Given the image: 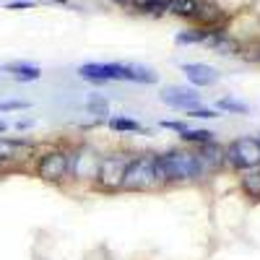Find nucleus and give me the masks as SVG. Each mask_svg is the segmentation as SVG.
I'll return each instance as SVG.
<instances>
[{
  "mask_svg": "<svg viewBox=\"0 0 260 260\" xmlns=\"http://www.w3.org/2000/svg\"><path fill=\"white\" fill-rule=\"evenodd\" d=\"M161 164L167 172V182L169 185H182V182H198L211 177L213 172L208 169V164L203 161V156L198 154V148H172L161 154Z\"/></svg>",
  "mask_w": 260,
  "mask_h": 260,
  "instance_id": "obj_1",
  "label": "nucleus"
},
{
  "mask_svg": "<svg viewBox=\"0 0 260 260\" xmlns=\"http://www.w3.org/2000/svg\"><path fill=\"white\" fill-rule=\"evenodd\" d=\"M34 175L50 185L68 182L71 180V151L62 146H52L47 151H42L34 164Z\"/></svg>",
  "mask_w": 260,
  "mask_h": 260,
  "instance_id": "obj_2",
  "label": "nucleus"
},
{
  "mask_svg": "<svg viewBox=\"0 0 260 260\" xmlns=\"http://www.w3.org/2000/svg\"><path fill=\"white\" fill-rule=\"evenodd\" d=\"M156 154H136L130 156V164L125 169L122 190L125 192H148L156 190Z\"/></svg>",
  "mask_w": 260,
  "mask_h": 260,
  "instance_id": "obj_3",
  "label": "nucleus"
},
{
  "mask_svg": "<svg viewBox=\"0 0 260 260\" xmlns=\"http://www.w3.org/2000/svg\"><path fill=\"white\" fill-rule=\"evenodd\" d=\"M224 167L234 172H245L260 167V138L257 136H240L224 146Z\"/></svg>",
  "mask_w": 260,
  "mask_h": 260,
  "instance_id": "obj_4",
  "label": "nucleus"
},
{
  "mask_svg": "<svg viewBox=\"0 0 260 260\" xmlns=\"http://www.w3.org/2000/svg\"><path fill=\"white\" fill-rule=\"evenodd\" d=\"M127 164H130V154H125V151H110V154H102L99 175H96L94 187L99 192H120Z\"/></svg>",
  "mask_w": 260,
  "mask_h": 260,
  "instance_id": "obj_5",
  "label": "nucleus"
},
{
  "mask_svg": "<svg viewBox=\"0 0 260 260\" xmlns=\"http://www.w3.org/2000/svg\"><path fill=\"white\" fill-rule=\"evenodd\" d=\"M71 151V180L76 182H96L102 154L89 146H76Z\"/></svg>",
  "mask_w": 260,
  "mask_h": 260,
  "instance_id": "obj_6",
  "label": "nucleus"
},
{
  "mask_svg": "<svg viewBox=\"0 0 260 260\" xmlns=\"http://www.w3.org/2000/svg\"><path fill=\"white\" fill-rule=\"evenodd\" d=\"M159 99L172 110H185V112L203 104V94L192 86H167V89H161Z\"/></svg>",
  "mask_w": 260,
  "mask_h": 260,
  "instance_id": "obj_7",
  "label": "nucleus"
},
{
  "mask_svg": "<svg viewBox=\"0 0 260 260\" xmlns=\"http://www.w3.org/2000/svg\"><path fill=\"white\" fill-rule=\"evenodd\" d=\"M182 73H185V78L190 81V86L192 89H208V86H213L216 81L221 78V73L213 68V65H208V62H185L182 65Z\"/></svg>",
  "mask_w": 260,
  "mask_h": 260,
  "instance_id": "obj_8",
  "label": "nucleus"
},
{
  "mask_svg": "<svg viewBox=\"0 0 260 260\" xmlns=\"http://www.w3.org/2000/svg\"><path fill=\"white\" fill-rule=\"evenodd\" d=\"M206 45H208L216 55H226V57L242 55V42L237 39L226 26H216V29H211V37H208Z\"/></svg>",
  "mask_w": 260,
  "mask_h": 260,
  "instance_id": "obj_9",
  "label": "nucleus"
},
{
  "mask_svg": "<svg viewBox=\"0 0 260 260\" xmlns=\"http://www.w3.org/2000/svg\"><path fill=\"white\" fill-rule=\"evenodd\" d=\"M34 154H37V146L34 143L21 141V138H6V136H0V161H3V164L29 159Z\"/></svg>",
  "mask_w": 260,
  "mask_h": 260,
  "instance_id": "obj_10",
  "label": "nucleus"
},
{
  "mask_svg": "<svg viewBox=\"0 0 260 260\" xmlns=\"http://www.w3.org/2000/svg\"><path fill=\"white\" fill-rule=\"evenodd\" d=\"M226 18H229V13L221 8V3H216V0H203L195 24L203 26V29H216V26H226Z\"/></svg>",
  "mask_w": 260,
  "mask_h": 260,
  "instance_id": "obj_11",
  "label": "nucleus"
},
{
  "mask_svg": "<svg viewBox=\"0 0 260 260\" xmlns=\"http://www.w3.org/2000/svg\"><path fill=\"white\" fill-rule=\"evenodd\" d=\"M3 73H8L13 81H18V83H34V81H39L42 78V68L39 65H34V62H6L3 65Z\"/></svg>",
  "mask_w": 260,
  "mask_h": 260,
  "instance_id": "obj_12",
  "label": "nucleus"
},
{
  "mask_svg": "<svg viewBox=\"0 0 260 260\" xmlns=\"http://www.w3.org/2000/svg\"><path fill=\"white\" fill-rule=\"evenodd\" d=\"M203 0H172L169 6V16H175L180 21H195L201 13Z\"/></svg>",
  "mask_w": 260,
  "mask_h": 260,
  "instance_id": "obj_13",
  "label": "nucleus"
},
{
  "mask_svg": "<svg viewBox=\"0 0 260 260\" xmlns=\"http://www.w3.org/2000/svg\"><path fill=\"white\" fill-rule=\"evenodd\" d=\"M240 190H242L245 198L260 201V167L240 172Z\"/></svg>",
  "mask_w": 260,
  "mask_h": 260,
  "instance_id": "obj_14",
  "label": "nucleus"
},
{
  "mask_svg": "<svg viewBox=\"0 0 260 260\" xmlns=\"http://www.w3.org/2000/svg\"><path fill=\"white\" fill-rule=\"evenodd\" d=\"M180 141L187 143V146H206V143H213L216 141V133L213 130H206V127H187L180 133Z\"/></svg>",
  "mask_w": 260,
  "mask_h": 260,
  "instance_id": "obj_15",
  "label": "nucleus"
},
{
  "mask_svg": "<svg viewBox=\"0 0 260 260\" xmlns=\"http://www.w3.org/2000/svg\"><path fill=\"white\" fill-rule=\"evenodd\" d=\"M102 73L107 81H127L133 83V65L125 62H102Z\"/></svg>",
  "mask_w": 260,
  "mask_h": 260,
  "instance_id": "obj_16",
  "label": "nucleus"
},
{
  "mask_svg": "<svg viewBox=\"0 0 260 260\" xmlns=\"http://www.w3.org/2000/svg\"><path fill=\"white\" fill-rule=\"evenodd\" d=\"M107 127H110L112 133H146V127H143L138 120L125 117V115L110 117V120H107Z\"/></svg>",
  "mask_w": 260,
  "mask_h": 260,
  "instance_id": "obj_17",
  "label": "nucleus"
},
{
  "mask_svg": "<svg viewBox=\"0 0 260 260\" xmlns=\"http://www.w3.org/2000/svg\"><path fill=\"white\" fill-rule=\"evenodd\" d=\"M208 37H211V29H203V26H192V29H185V31H180L177 37H175V42L177 45H206L208 42Z\"/></svg>",
  "mask_w": 260,
  "mask_h": 260,
  "instance_id": "obj_18",
  "label": "nucleus"
},
{
  "mask_svg": "<svg viewBox=\"0 0 260 260\" xmlns=\"http://www.w3.org/2000/svg\"><path fill=\"white\" fill-rule=\"evenodd\" d=\"M86 112L94 115V117H107L110 115V99H107L104 94H89L86 96Z\"/></svg>",
  "mask_w": 260,
  "mask_h": 260,
  "instance_id": "obj_19",
  "label": "nucleus"
},
{
  "mask_svg": "<svg viewBox=\"0 0 260 260\" xmlns=\"http://www.w3.org/2000/svg\"><path fill=\"white\" fill-rule=\"evenodd\" d=\"M78 76L83 81H89V83H96V86L110 83V81L104 78V73H102V62H83L81 68H78Z\"/></svg>",
  "mask_w": 260,
  "mask_h": 260,
  "instance_id": "obj_20",
  "label": "nucleus"
},
{
  "mask_svg": "<svg viewBox=\"0 0 260 260\" xmlns=\"http://www.w3.org/2000/svg\"><path fill=\"white\" fill-rule=\"evenodd\" d=\"M169 6H172V0H148L141 16H151V18H161V16H169Z\"/></svg>",
  "mask_w": 260,
  "mask_h": 260,
  "instance_id": "obj_21",
  "label": "nucleus"
},
{
  "mask_svg": "<svg viewBox=\"0 0 260 260\" xmlns=\"http://www.w3.org/2000/svg\"><path fill=\"white\" fill-rule=\"evenodd\" d=\"M216 107H219L221 112H237V115H247V112H250V104L237 102V99H232V96H221L219 102H216Z\"/></svg>",
  "mask_w": 260,
  "mask_h": 260,
  "instance_id": "obj_22",
  "label": "nucleus"
},
{
  "mask_svg": "<svg viewBox=\"0 0 260 260\" xmlns=\"http://www.w3.org/2000/svg\"><path fill=\"white\" fill-rule=\"evenodd\" d=\"M159 81V76L146 68V65H133V83H141V86H154Z\"/></svg>",
  "mask_w": 260,
  "mask_h": 260,
  "instance_id": "obj_23",
  "label": "nucleus"
},
{
  "mask_svg": "<svg viewBox=\"0 0 260 260\" xmlns=\"http://www.w3.org/2000/svg\"><path fill=\"white\" fill-rule=\"evenodd\" d=\"M187 117H195V120H213V117H219V112L211 110V107H195V110H187Z\"/></svg>",
  "mask_w": 260,
  "mask_h": 260,
  "instance_id": "obj_24",
  "label": "nucleus"
},
{
  "mask_svg": "<svg viewBox=\"0 0 260 260\" xmlns=\"http://www.w3.org/2000/svg\"><path fill=\"white\" fill-rule=\"evenodd\" d=\"M29 102L24 99H11V102H0V112H18V110H29Z\"/></svg>",
  "mask_w": 260,
  "mask_h": 260,
  "instance_id": "obj_25",
  "label": "nucleus"
},
{
  "mask_svg": "<svg viewBox=\"0 0 260 260\" xmlns=\"http://www.w3.org/2000/svg\"><path fill=\"white\" fill-rule=\"evenodd\" d=\"M159 127H167V130H175V133L180 136L182 130H187V122H185V120H161V122H159Z\"/></svg>",
  "mask_w": 260,
  "mask_h": 260,
  "instance_id": "obj_26",
  "label": "nucleus"
},
{
  "mask_svg": "<svg viewBox=\"0 0 260 260\" xmlns=\"http://www.w3.org/2000/svg\"><path fill=\"white\" fill-rule=\"evenodd\" d=\"M146 3H148V0H125L122 8H125V11H130V13H143Z\"/></svg>",
  "mask_w": 260,
  "mask_h": 260,
  "instance_id": "obj_27",
  "label": "nucleus"
},
{
  "mask_svg": "<svg viewBox=\"0 0 260 260\" xmlns=\"http://www.w3.org/2000/svg\"><path fill=\"white\" fill-rule=\"evenodd\" d=\"M31 125H34L31 120H21V122H16V127H18V130H26V127H31Z\"/></svg>",
  "mask_w": 260,
  "mask_h": 260,
  "instance_id": "obj_28",
  "label": "nucleus"
},
{
  "mask_svg": "<svg viewBox=\"0 0 260 260\" xmlns=\"http://www.w3.org/2000/svg\"><path fill=\"white\" fill-rule=\"evenodd\" d=\"M6 130H8V125H6L3 120H0V136H3V133H6Z\"/></svg>",
  "mask_w": 260,
  "mask_h": 260,
  "instance_id": "obj_29",
  "label": "nucleus"
},
{
  "mask_svg": "<svg viewBox=\"0 0 260 260\" xmlns=\"http://www.w3.org/2000/svg\"><path fill=\"white\" fill-rule=\"evenodd\" d=\"M50 3H60V6H65V3H68V0H50Z\"/></svg>",
  "mask_w": 260,
  "mask_h": 260,
  "instance_id": "obj_30",
  "label": "nucleus"
},
{
  "mask_svg": "<svg viewBox=\"0 0 260 260\" xmlns=\"http://www.w3.org/2000/svg\"><path fill=\"white\" fill-rule=\"evenodd\" d=\"M110 3H117V6H122V3H125V0H110Z\"/></svg>",
  "mask_w": 260,
  "mask_h": 260,
  "instance_id": "obj_31",
  "label": "nucleus"
},
{
  "mask_svg": "<svg viewBox=\"0 0 260 260\" xmlns=\"http://www.w3.org/2000/svg\"><path fill=\"white\" fill-rule=\"evenodd\" d=\"M24 3H34V0H24Z\"/></svg>",
  "mask_w": 260,
  "mask_h": 260,
  "instance_id": "obj_32",
  "label": "nucleus"
},
{
  "mask_svg": "<svg viewBox=\"0 0 260 260\" xmlns=\"http://www.w3.org/2000/svg\"><path fill=\"white\" fill-rule=\"evenodd\" d=\"M3 167H6V164H3V161H0V169H3Z\"/></svg>",
  "mask_w": 260,
  "mask_h": 260,
  "instance_id": "obj_33",
  "label": "nucleus"
},
{
  "mask_svg": "<svg viewBox=\"0 0 260 260\" xmlns=\"http://www.w3.org/2000/svg\"><path fill=\"white\" fill-rule=\"evenodd\" d=\"M257 138H260V136H257Z\"/></svg>",
  "mask_w": 260,
  "mask_h": 260,
  "instance_id": "obj_34",
  "label": "nucleus"
}]
</instances>
